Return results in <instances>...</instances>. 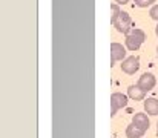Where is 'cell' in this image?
Instances as JSON below:
<instances>
[{
  "label": "cell",
  "mask_w": 158,
  "mask_h": 138,
  "mask_svg": "<svg viewBox=\"0 0 158 138\" xmlns=\"http://www.w3.org/2000/svg\"><path fill=\"white\" fill-rule=\"evenodd\" d=\"M134 2H135V5L140 6V8H148V6H151L152 3H155V0H134Z\"/></svg>",
  "instance_id": "obj_12"
},
{
  "label": "cell",
  "mask_w": 158,
  "mask_h": 138,
  "mask_svg": "<svg viewBox=\"0 0 158 138\" xmlns=\"http://www.w3.org/2000/svg\"><path fill=\"white\" fill-rule=\"evenodd\" d=\"M144 40H146L144 31L135 28V29H132V31L126 36V40H124V42H126V48H127L129 51H138L140 46L144 43Z\"/></svg>",
  "instance_id": "obj_1"
},
{
  "label": "cell",
  "mask_w": 158,
  "mask_h": 138,
  "mask_svg": "<svg viewBox=\"0 0 158 138\" xmlns=\"http://www.w3.org/2000/svg\"><path fill=\"white\" fill-rule=\"evenodd\" d=\"M127 97L129 98H132V100H135V101H140V100H143L144 97H146V91H143L138 85L137 86H129V89H127Z\"/></svg>",
  "instance_id": "obj_8"
},
{
  "label": "cell",
  "mask_w": 158,
  "mask_h": 138,
  "mask_svg": "<svg viewBox=\"0 0 158 138\" xmlns=\"http://www.w3.org/2000/svg\"><path fill=\"white\" fill-rule=\"evenodd\" d=\"M149 15H151L154 20H157V22H158V5H154V6L151 8V11H149Z\"/></svg>",
  "instance_id": "obj_13"
},
{
  "label": "cell",
  "mask_w": 158,
  "mask_h": 138,
  "mask_svg": "<svg viewBox=\"0 0 158 138\" xmlns=\"http://www.w3.org/2000/svg\"><path fill=\"white\" fill-rule=\"evenodd\" d=\"M126 104H127V95L121 92H114L110 95V117H114L120 109L126 107Z\"/></svg>",
  "instance_id": "obj_3"
},
{
  "label": "cell",
  "mask_w": 158,
  "mask_h": 138,
  "mask_svg": "<svg viewBox=\"0 0 158 138\" xmlns=\"http://www.w3.org/2000/svg\"><path fill=\"white\" fill-rule=\"evenodd\" d=\"M157 135H158V128H157Z\"/></svg>",
  "instance_id": "obj_16"
},
{
  "label": "cell",
  "mask_w": 158,
  "mask_h": 138,
  "mask_svg": "<svg viewBox=\"0 0 158 138\" xmlns=\"http://www.w3.org/2000/svg\"><path fill=\"white\" fill-rule=\"evenodd\" d=\"M144 134H146V132L141 131L140 128H137L134 123H131V124L126 128V137L127 138H141Z\"/></svg>",
  "instance_id": "obj_10"
},
{
  "label": "cell",
  "mask_w": 158,
  "mask_h": 138,
  "mask_svg": "<svg viewBox=\"0 0 158 138\" xmlns=\"http://www.w3.org/2000/svg\"><path fill=\"white\" fill-rule=\"evenodd\" d=\"M126 58V48L117 42L110 43V66L115 61H123Z\"/></svg>",
  "instance_id": "obj_5"
},
{
  "label": "cell",
  "mask_w": 158,
  "mask_h": 138,
  "mask_svg": "<svg viewBox=\"0 0 158 138\" xmlns=\"http://www.w3.org/2000/svg\"><path fill=\"white\" fill-rule=\"evenodd\" d=\"M140 69V58L137 55H131V57H126L123 61H121V71L124 74H135L137 71Z\"/></svg>",
  "instance_id": "obj_4"
},
{
  "label": "cell",
  "mask_w": 158,
  "mask_h": 138,
  "mask_svg": "<svg viewBox=\"0 0 158 138\" xmlns=\"http://www.w3.org/2000/svg\"><path fill=\"white\" fill-rule=\"evenodd\" d=\"M112 25L117 28L118 32L126 34V36L132 31V19H131V15H129L127 12H124V11H121V14L118 15V19H117Z\"/></svg>",
  "instance_id": "obj_2"
},
{
  "label": "cell",
  "mask_w": 158,
  "mask_h": 138,
  "mask_svg": "<svg viewBox=\"0 0 158 138\" xmlns=\"http://www.w3.org/2000/svg\"><path fill=\"white\" fill-rule=\"evenodd\" d=\"M144 111L149 115H158V100L157 98H148L144 101Z\"/></svg>",
  "instance_id": "obj_9"
},
{
  "label": "cell",
  "mask_w": 158,
  "mask_h": 138,
  "mask_svg": "<svg viewBox=\"0 0 158 138\" xmlns=\"http://www.w3.org/2000/svg\"><path fill=\"white\" fill-rule=\"evenodd\" d=\"M132 123L137 128H140L141 131H144V132H148V129L151 126V121H149V118H148L146 114H135L134 118H132Z\"/></svg>",
  "instance_id": "obj_7"
},
{
  "label": "cell",
  "mask_w": 158,
  "mask_h": 138,
  "mask_svg": "<svg viewBox=\"0 0 158 138\" xmlns=\"http://www.w3.org/2000/svg\"><path fill=\"white\" fill-rule=\"evenodd\" d=\"M110 11H112V15H110V23H114V22L118 19V15L121 14V11H120V8H118V5H117V3H112V5H110Z\"/></svg>",
  "instance_id": "obj_11"
},
{
  "label": "cell",
  "mask_w": 158,
  "mask_h": 138,
  "mask_svg": "<svg viewBox=\"0 0 158 138\" xmlns=\"http://www.w3.org/2000/svg\"><path fill=\"white\" fill-rule=\"evenodd\" d=\"M155 85H157V80H155V77H154L152 74H149V72L143 74V75L140 77V80H138V86L146 92L151 91V89H154Z\"/></svg>",
  "instance_id": "obj_6"
},
{
  "label": "cell",
  "mask_w": 158,
  "mask_h": 138,
  "mask_svg": "<svg viewBox=\"0 0 158 138\" xmlns=\"http://www.w3.org/2000/svg\"><path fill=\"white\" fill-rule=\"evenodd\" d=\"M157 54H158V48H157Z\"/></svg>",
  "instance_id": "obj_17"
},
{
  "label": "cell",
  "mask_w": 158,
  "mask_h": 138,
  "mask_svg": "<svg viewBox=\"0 0 158 138\" xmlns=\"http://www.w3.org/2000/svg\"><path fill=\"white\" fill-rule=\"evenodd\" d=\"M155 34L158 36V25H157V28H155Z\"/></svg>",
  "instance_id": "obj_15"
},
{
  "label": "cell",
  "mask_w": 158,
  "mask_h": 138,
  "mask_svg": "<svg viewBox=\"0 0 158 138\" xmlns=\"http://www.w3.org/2000/svg\"><path fill=\"white\" fill-rule=\"evenodd\" d=\"M115 3L117 5H126V3H129V0H115Z\"/></svg>",
  "instance_id": "obj_14"
}]
</instances>
